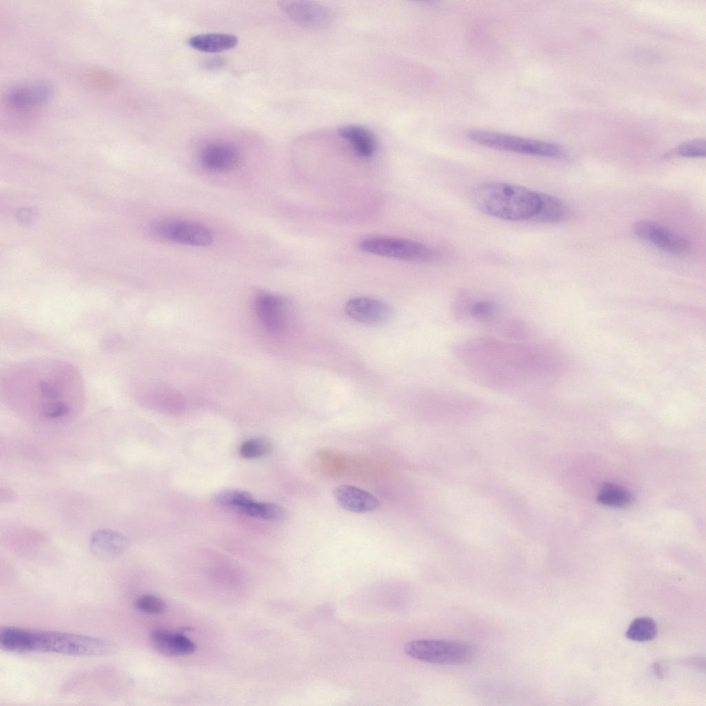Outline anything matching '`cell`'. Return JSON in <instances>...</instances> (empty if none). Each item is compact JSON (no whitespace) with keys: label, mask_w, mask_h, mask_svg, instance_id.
I'll return each mask as SVG.
<instances>
[{"label":"cell","mask_w":706,"mask_h":706,"mask_svg":"<svg viewBox=\"0 0 706 706\" xmlns=\"http://www.w3.org/2000/svg\"><path fill=\"white\" fill-rule=\"evenodd\" d=\"M1 396L18 414L46 422L70 419L83 408L86 390L72 363L54 358L16 362L1 373Z\"/></svg>","instance_id":"obj_1"},{"label":"cell","mask_w":706,"mask_h":706,"mask_svg":"<svg viewBox=\"0 0 706 706\" xmlns=\"http://www.w3.org/2000/svg\"><path fill=\"white\" fill-rule=\"evenodd\" d=\"M453 350L477 379L496 390H512L535 383L552 366L541 347L511 339L473 338L456 343Z\"/></svg>","instance_id":"obj_2"},{"label":"cell","mask_w":706,"mask_h":706,"mask_svg":"<svg viewBox=\"0 0 706 706\" xmlns=\"http://www.w3.org/2000/svg\"><path fill=\"white\" fill-rule=\"evenodd\" d=\"M0 647L16 653L52 652L72 656H106L117 650L108 640L68 632L4 626L0 629Z\"/></svg>","instance_id":"obj_3"},{"label":"cell","mask_w":706,"mask_h":706,"mask_svg":"<svg viewBox=\"0 0 706 706\" xmlns=\"http://www.w3.org/2000/svg\"><path fill=\"white\" fill-rule=\"evenodd\" d=\"M469 196L482 213L512 221L531 220L540 203L539 192L501 181L478 183L471 188Z\"/></svg>","instance_id":"obj_4"},{"label":"cell","mask_w":706,"mask_h":706,"mask_svg":"<svg viewBox=\"0 0 706 706\" xmlns=\"http://www.w3.org/2000/svg\"><path fill=\"white\" fill-rule=\"evenodd\" d=\"M467 136L476 144L501 151L554 159L565 155L561 145L543 140L485 130H471Z\"/></svg>","instance_id":"obj_5"},{"label":"cell","mask_w":706,"mask_h":706,"mask_svg":"<svg viewBox=\"0 0 706 706\" xmlns=\"http://www.w3.org/2000/svg\"><path fill=\"white\" fill-rule=\"evenodd\" d=\"M405 653L416 660L436 664H460L472 660L476 647L467 642L418 639L407 642Z\"/></svg>","instance_id":"obj_6"},{"label":"cell","mask_w":706,"mask_h":706,"mask_svg":"<svg viewBox=\"0 0 706 706\" xmlns=\"http://www.w3.org/2000/svg\"><path fill=\"white\" fill-rule=\"evenodd\" d=\"M359 248L366 253L412 262H429L436 252L423 243L392 236H372L360 241Z\"/></svg>","instance_id":"obj_7"},{"label":"cell","mask_w":706,"mask_h":706,"mask_svg":"<svg viewBox=\"0 0 706 706\" xmlns=\"http://www.w3.org/2000/svg\"><path fill=\"white\" fill-rule=\"evenodd\" d=\"M52 88L45 81H31L14 85L5 94L6 108L17 113L37 110L51 99Z\"/></svg>","instance_id":"obj_8"},{"label":"cell","mask_w":706,"mask_h":706,"mask_svg":"<svg viewBox=\"0 0 706 706\" xmlns=\"http://www.w3.org/2000/svg\"><path fill=\"white\" fill-rule=\"evenodd\" d=\"M154 230L164 239L188 245L206 246L213 239L212 234L208 228L190 221H161L154 226Z\"/></svg>","instance_id":"obj_9"},{"label":"cell","mask_w":706,"mask_h":706,"mask_svg":"<svg viewBox=\"0 0 706 706\" xmlns=\"http://www.w3.org/2000/svg\"><path fill=\"white\" fill-rule=\"evenodd\" d=\"M454 318L461 321H470L484 326H500L499 330L507 321L501 320V308L496 302L486 299H473L467 297L458 299L452 307Z\"/></svg>","instance_id":"obj_10"},{"label":"cell","mask_w":706,"mask_h":706,"mask_svg":"<svg viewBox=\"0 0 706 706\" xmlns=\"http://www.w3.org/2000/svg\"><path fill=\"white\" fill-rule=\"evenodd\" d=\"M632 230L640 239L667 252L685 254L690 250L688 239L655 221H638L634 223Z\"/></svg>","instance_id":"obj_11"},{"label":"cell","mask_w":706,"mask_h":706,"mask_svg":"<svg viewBox=\"0 0 706 706\" xmlns=\"http://www.w3.org/2000/svg\"><path fill=\"white\" fill-rule=\"evenodd\" d=\"M256 318L263 328L272 334H280L288 323V307L285 300L271 293L261 292L254 301Z\"/></svg>","instance_id":"obj_12"},{"label":"cell","mask_w":706,"mask_h":706,"mask_svg":"<svg viewBox=\"0 0 706 706\" xmlns=\"http://www.w3.org/2000/svg\"><path fill=\"white\" fill-rule=\"evenodd\" d=\"M279 6L289 18L304 26L321 28L332 20L331 11L316 2L286 0L279 1Z\"/></svg>","instance_id":"obj_13"},{"label":"cell","mask_w":706,"mask_h":706,"mask_svg":"<svg viewBox=\"0 0 706 706\" xmlns=\"http://www.w3.org/2000/svg\"><path fill=\"white\" fill-rule=\"evenodd\" d=\"M348 316L365 325L385 323L391 316L390 307L384 302L370 297L358 296L348 300L345 305Z\"/></svg>","instance_id":"obj_14"},{"label":"cell","mask_w":706,"mask_h":706,"mask_svg":"<svg viewBox=\"0 0 706 706\" xmlns=\"http://www.w3.org/2000/svg\"><path fill=\"white\" fill-rule=\"evenodd\" d=\"M241 154L238 148L225 141L206 144L199 153V159L206 169L217 172H228L239 165Z\"/></svg>","instance_id":"obj_15"},{"label":"cell","mask_w":706,"mask_h":706,"mask_svg":"<svg viewBox=\"0 0 706 706\" xmlns=\"http://www.w3.org/2000/svg\"><path fill=\"white\" fill-rule=\"evenodd\" d=\"M130 545L128 538L123 534L112 530H99L90 539L92 554L103 561H112L121 555Z\"/></svg>","instance_id":"obj_16"},{"label":"cell","mask_w":706,"mask_h":706,"mask_svg":"<svg viewBox=\"0 0 706 706\" xmlns=\"http://www.w3.org/2000/svg\"><path fill=\"white\" fill-rule=\"evenodd\" d=\"M337 503L346 511L353 513H367L379 508L378 498L370 492L356 486L341 485L333 491Z\"/></svg>","instance_id":"obj_17"},{"label":"cell","mask_w":706,"mask_h":706,"mask_svg":"<svg viewBox=\"0 0 706 706\" xmlns=\"http://www.w3.org/2000/svg\"><path fill=\"white\" fill-rule=\"evenodd\" d=\"M153 648L166 656H181L191 654L196 645L187 636L162 628H157L150 634Z\"/></svg>","instance_id":"obj_18"},{"label":"cell","mask_w":706,"mask_h":706,"mask_svg":"<svg viewBox=\"0 0 706 706\" xmlns=\"http://www.w3.org/2000/svg\"><path fill=\"white\" fill-rule=\"evenodd\" d=\"M337 133L350 143L360 157L370 158L374 155L376 141L373 134L366 128L356 125H345L339 128Z\"/></svg>","instance_id":"obj_19"},{"label":"cell","mask_w":706,"mask_h":706,"mask_svg":"<svg viewBox=\"0 0 706 706\" xmlns=\"http://www.w3.org/2000/svg\"><path fill=\"white\" fill-rule=\"evenodd\" d=\"M238 38L230 34L205 33L190 37L188 44L192 48L203 52L215 53L228 50L238 44Z\"/></svg>","instance_id":"obj_20"},{"label":"cell","mask_w":706,"mask_h":706,"mask_svg":"<svg viewBox=\"0 0 706 706\" xmlns=\"http://www.w3.org/2000/svg\"><path fill=\"white\" fill-rule=\"evenodd\" d=\"M540 203L536 213L530 221L549 223L561 221L566 214L564 203L558 198L539 192Z\"/></svg>","instance_id":"obj_21"},{"label":"cell","mask_w":706,"mask_h":706,"mask_svg":"<svg viewBox=\"0 0 706 706\" xmlns=\"http://www.w3.org/2000/svg\"><path fill=\"white\" fill-rule=\"evenodd\" d=\"M240 510L244 514L268 521H282L287 516L283 507L272 503L252 501Z\"/></svg>","instance_id":"obj_22"},{"label":"cell","mask_w":706,"mask_h":706,"mask_svg":"<svg viewBox=\"0 0 706 706\" xmlns=\"http://www.w3.org/2000/svg\"><path fill=\"white\" fill-rule=\"evenodd\" d=\"M656 634L657 626L655 621L645 616L634 619L625 633L628 639L636 642L652 641Z\"/></svg>","instance_id":"obj_23"},{"label":"cell","mask_w":706,"mask_h":706,"mask_svg":"<svg viewBox=\"0 0 706 706\" xmlns=\"http://www.w3.org/2000/svg\"><path fill=\"white\" fill-rule=\"evenodd\" d=\"M597 498L600 503L615 507L626 506L632 500L630 494L626 490L612 484L603 485Z\"/></svg>","instance_id":"obj_24"},{"label":"cell","mask_w":706,"mask_h":706,"mask_svg":"<svg viewBox=\"0 0 706 706\" xmlns=\"http://www.w3.org/2000/svg\"><path fill=\"white\" fill-rule=\"evenodd\" d=\"M214 500L219 505L236 507L239 509L253 501L252 496L248 492L237 490L221 491L216 494Z\"/></svg>","instance_id":"obj_25"},{"label":"cell","mask_w":706,"mask_h":706,"mask_svg":"<svg viewBox=\"0 0 706 706\" xmlns=\"http://www.w3.org/2000/svg\"><path fill=\"white\" fill-rule=\"evenodd\" d=\"M272 448V444L268 439L252 438L241 445L240 454L245 458H254L269 454Z\"/></svg>","instance_id":"obj_26"},{"label":"cell","mask_w":706,"mask_h":706,"mask_svg":"<svg viewBox=\"0 0 706 706\" xmlns=\"http://www.w3.org/2000/svg\"><path fill=\"white\" fill-rule=\"evenodd\" d=\"M85 80L91 86L102 90H111L116 88L118 83L115 76L99 69L88 70L85 74Z\"/></svg>","instance_id":"obj_27"},{"label":"cell","mask_w":706,"mask_h":706,"mask_svg":"<svg viewBox=\"0 0 706 706\" xmlns=\"http://www.w3.org/2000/svg\"><path fill=\"white\" fill-rule=\"evenodd\" d=\"M134 605L138 610L148 614H159L165 609L164 601L151 594H145L137 598Z\"/></svg>","instance_id":"obj_28"},{"label":"cell","mask_w":706,"mask_h":706,"mask_svg":"<svg viewBox=\"0 0 706 706\" xmlns=\"http://www.w3.org/2000/svg\"><path fill=\"white\" fill-rule=\"evenodd\" d=\"M673 153L683 157H704L706 154L705 141L696 139L682 143L674 150Z\"/></svg>","instance_id":"obj_29"}]
</instances>
